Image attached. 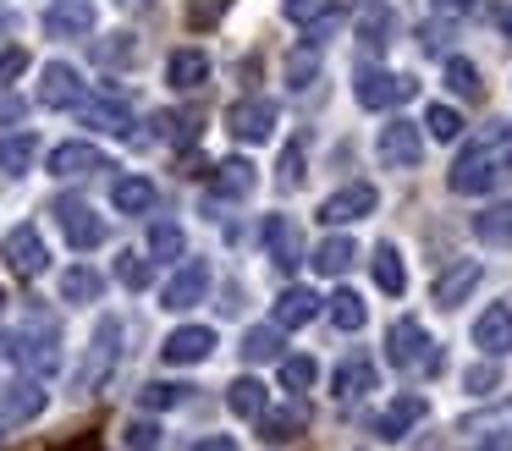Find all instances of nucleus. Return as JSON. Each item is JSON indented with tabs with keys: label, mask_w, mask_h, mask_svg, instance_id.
<instances>
[{
	"label": "nucleus",
	"mask_w": 512,
	"mask_h": 451,
	"mask_svg": "<svg viewBox=\"0 0 512 451\" xmlns=\"http://www.w3.org/2000/svg\"><path fill=\"white\" fill-rule=\"evenodd\" d=\"M507 171H512V127H490L457 154V165H452L446 182H452V193L479 198V193H490V187L507 182Z\"/></svg>",
	"instance_id": "obj_1"
},
{
	"label": "nucleus",
	"mask_w": 512,
	"mask_h": 451,
	"mask_svg": "<svg viewBox=\"0 0 512 451\" xmlns=\"http://www.w3.org/2000/svg\"><path fill=\"white\" fill-rule=\"evenodd\" d=\"M116 358H122V319L105 314L100 325H94L89 352H83V363H78V374H72V385H78V391H100V385L111 380Z\"/></svg>",
	"instance_id": "obj_2"
},
{
	"label": "nucleus",
	"mask_w": 512,
	"mask_h": 451,
	"mask_svg": "<svg viewBox=\"0 0 512 451\" xmlns=\"http://www.w3.org/2000/svg\"><path fill=\"white\" fill-rule=\"evenodd\" d=\"M353 94H358V105H364V110H391V105H402V99L419 94V83H413V77H402V72L358 66V72H353Z\"/></svg>",
	"instance_id": "obj_3"
},
{
	"label": "nucleus",
	"mask_w": 512,
	"mask_h": 451,
	"mask_svg": "<svg viewBox=\"0 0 512 451\" xmlns=\"http://www.w3.org/2000/svg\"><path fill=\"white\" fill-rule=\"evenodd\" d=\"M375 154H380V165L386 171H408V165H419L424 160V132H419V121H386L380 127V138H375Z\"/></svg>",
	"instance_id": "obj_4"
},
{
	"label": "nucleus",
	"mask_w": 512,
	"mask_h": 451,
	"mask_svg": "<svg viewBox=\"0 0 512 451\" xmlns=\"http://www.w3.org/2000/svg\"><path fill=\"white\" fill-rule=\"evenodd\" d=\"M375 204H380V193L369 182H347V187H336V193L320 204V220L325 226H353V220L375 215Z\"/></svg>",
	"instance_id": "obj_5"
},
{
	"label": "nucleus",
	"mask_w": 512,
	"mask_h": 451,
	"mask_svg": "<svg viewBox=\"0 0 512 451\" xmlns=\"http://www.w3.org/2000/svg\"><path fill=\"white\" fill-rule=\"evenodd\" d=\"M56 220H61V231H67V242L78 253H89V248H100V242H105V220L94 215L83 198H56Z\"/></svg>",
	"instance_id": "obj_6"
},
{
	"label": "nucleus",
	"mask_w": 512,
	"mask_h": 451,
	"mask_svg": "<svg viewBox=\"0 0 512 451\" xmlns=\"http://www.w3.org/2000/svg\"><path fill=\"white\" fill-rule=\"evenodd\" d=\"M386 358L397 363V369H419V363H435V341L424 336L419 319H397L386 336Z\"/></svg>",
	"instance_id": "obj_7"
},
{
	"label": "nucleus",
	"mask_w": 512,
	"mask_h": 451,
	"mask_svg": "<svg viewBox=\"0 0 512 451\" xmlns=\"http://www.w3.org/2000/svg\"><path fill=\"white\" fill-rule=\"evenodd\" d=\"M226 132H232L237 143H265L270 132H276V105H270V99H237V105L226 110Z\"/></svg>",
	"instance_id": "obj_8"
},
{
	"label": "nucleus",
	"mask_w": 512,
	"mask_h": 451,
	"mask_svg": "<svg viewBox=\"0 0 512 451\" xmlns=\"http://www.w3.org/2000/svg\"><path fill=\"white\" fill-rule=\"evenodd\" d=\"M204 292H210V264L204 259H188L177 275H171L166 286H160V308H171V314H182V308L204 303Z\"/></svg>",
	"instance_id": "obj_9"
},
{
	"label": "nucleus",
	"mask_w": 512,
	"mask_h": 451,
	"mask_svg": "<svg viewBox=\"0 0 512 451\" xmlns=\"http://www.w3.org/2000/svg\"><path fill=\"white\" fill-rule=\"evenodd\" d=\"M12 358H23L34 374H56L61 369V336H56V325H50V319H39L34 336L23 330V336L12 341Z\"/></svg>",
	"instance_id": "obj_10"
},
{
	"label": "nucleus",
	"mask_w": 512,
	"mask_h": 451,
	"mask_svg": "<svg viewBox=\"0 0 512 451\" xmlns=\"http://www.w3.org/2000/svg\"><path fill=\"white\" fill-rule=\"evenodd\" d=\"M39 105H50V110H72V105H83V77H78V66L50 61L45 72H39Z\"/></svg>",
	"instance_id": "obj_11"
},
{
	"label": "nucleus",
	"mask_w": 512,
	"mask_h": 451,
	"mask_svg": "<svg viewBox=\"0 0 512 451\" xmlns=\"http://www.w3.org/2000/svg\"><path fill=\"white\" fill-rule=\"evenodd\" d=\"M6 264H12L17 275H45L50 270V253H45V237H39L34 226H12L6 231Z\"/></svg>",
	"instance_id": "obj_12"
},
{
	"label": "nucleus",
	"mask_w": 512,
	"mask_h": 451,
	"mask_svg": "<svg viewBox=\"0 0 512 451\" xmlns=\"http://www.w3.org/2000/svg\"><path fill=\"white\" fill-rule=\"evenodd\" d=\"M215 352V330L210 325H182V330H171L166 341H160V358L166 363H204Z\"/></svg>",
	"instance_id": "obj_13"
},
{
	"label": "nucleus",
	"mask_w": 512,
	"mask_h": 451,
	"mask_svg": "<svg viewBox=\"0 0 512 451\" xmlns=\"http://www.w3.org/2000/svg\"><path fill=\"white\" fill-rule=\"evenodd\" d=\"M474 347L490 352V358H507L512 352V308L507 303H490L485 314L474 319Z\"/></svg>",
	"instance_id": "obj_14"
},
{
	"label": "nucleus",
	"mask_w": 512,
	"mask_h": 451,
	"mask_svg": "<svg viewBox=\"0 0 512 451\" xmlns=\"http://www.w3.org/2000/svg\"><path fill=\"white\" fill-rule=\"evenodd\" d=\"M463 435L474 440V446L512 451V402L490 407V413H474V418H463Z\"/></svg>",
	"instance_id": "obj_15"
},
{
	"label": "nucleus",
	"mask_w": 512,
	"mask_h": 451,
	"mask_svg": "<svg viewBox=\"0 0 512 451\" xmlns=\"http://www.w3.org/2000/svg\"><path fill=\"white\" fill-rule=\"evenodd\" d=\"M89 171H111V160H105L94 143L72 138V143H56V149H50V176H89Z\"/></svg>",
	"instance_id": "obj_16"
},
{
	"label": "nucleus",
	"mask_w": 512,
	"mask_h": 451,
	"mask_svg": "<svg viewBox=\"0 0 512 451\" xmlns=\"http://www.w3.org/2000/svg\"><path fill=\"white\" fill-rule=\"evenodd\" d=\"M45 33L50 39H83V33H94V6L89 0H56L45 11Z\"/></svg>",
	"instance_id": "obj_17"
},
{
	"label": "nucleus",
	"mask_w": 512,
	"mask_h": 451,
	"mask_svg": "<svg viewBox=\"0 0 512 451\" xmlns=\"http://www.w3.org/2000/svg\"><path fill=\"white\" fill-rule=\"evenodd\" d=\"M78 110H83V121H89V127L111 132V138H127V132H133V110H127L116 94H100V99L83 94V105H78Z\"/></svg>",
	"instance_id": "obj_18"
},
{
	"label": "nucleus",
	"mask_w": 512,
	"mask_h": 451,
	"mask_svg": "<svg viewBox=\"0 0 512 451\" xmlns=\"http://www.w3.org/2000/svg\"><path fill=\"white\" fill-rule=\"evenodd\" d=\"M166 83L177 88V94H199V88L210 83V55L204 50H177L166 61Z\"/></svg>",
	"instance_id": "obj_19"
},
{
	"label": "nucleus",
	"mask_w": 512,
	"mask_h": 451,
	"mask_svg": "<svg viewBox=\"0 0 512 451\" xmlns=\"http://www.w3.org/2000/svg\"><path fill=\"white\" fill-rule=\"evenodd\" d=\"M419 418H424V396H419V391H402L397 402H391L386 413L375 418V435H380V440H402L413 424H419Z\"/></svg>",
	"instance_id": "obj_20"
},
{
	"label": "nucleus",
	"mask_w": 512,
	"mask_h": 451,
	"mask_svg": "<svg viewBox=\"0 0 512 451\" xmlns=\"http://www.w3.org/2000/svg\"><path fill=\"white\" fill-rule=\"evenodd\" d=\"M45 413V391L39 380H12L6 385V402H0V424H28V418Z\"/></svg>",
	"instance_id": "obj_21"
},
{
	"label": "nucleus",
	"mask_w": 512,
	"mask_h": 451,
	"mask_svg": "<svg viewBox=\"0 0 512 451\" xmlns=\"http://www.w3.org/2000/svg\"><path fill=\"white\" fill-rule=\"evenodd\" d=\"M259 424V435L270 440V446H281V440H292V435H303V429H309V402H292V407H276V413H259L254 418Z\"/></svg>",
	"instance_id": "obj_22"
},
{
	"label": "nucleus",
	"mask_w": 512,
	"mask_h": 451,
	"mask_svg": "<svg viewBox=\"0 0 512 451\" xmlns=\"http://www.w3.org/2000/svg\"><path fill=\"white\" fill-rule=\"evenodd\" d=\"M320 303H325V297L309 292V286H287V292L276 297V325L281 330H303L314 314H320Z\"/></svg>",
	"instance_id": "obj_23"
},
{
	"label": "nucleus",
	"mask_w": 512,
	"mask_h": 451,
	"mask_svg": "<svg viewBox=\"0 0 512 451\" xmlns=\"http://www.w3.org/2000/svg\"><path fill=\"white\" fill-rule=\"evenodd\" d=\"M265 248H270V259H276L281 270H292V264L303 259V237H298V226H292L287 215H265Z\"/></svg>",
	"instance_id": "obj_24"
},
{
	"label": "nucleus",
	"mask_w": 512,
	"mask_h": 451,
	"mask_svg": "<svg viewBox=\"0 0 512 451\" xmlns=\"http://www.w3.org/2000/svg\"><path fill=\"white\" fill-rule=\"evenodd\" d=\"M479 275H485V270H479V264L474 259H457L452 264V270H446L441 275V281H435V303H441V308H457V303H463V297L468 292H474V286H479Z\"/></svg>",
	"instance_id": "obj_25"
},
{
	"label": "nucleus",
	"mask_w": 512,
	"mask_h": 451,
	"mask_svg": "<svg viewBox=\"0 0 512 451\" xmlns=\"http://www.w3.org/2000/svg\"><path fill=\"white\" fill-rule=\"evenodd\" d=\"M331 385H336V396H364V391H375V358H364V352L342 358V363L331 369Z\"/></svg>",
	"instance_id": "obj_26"
},
{
	"label": "nucleus",
	"mask_w": 512,
	"mask_h": 451,
	"mask_svg": "<svg viewBox=\"0 0 512 451\" xmlns=\"http://www.w3.org/2000/svg\"><path fill=\"white\" fill-rule=\"evenodd\" d=\"M111 204H116V215H149L155 209V182L149 176H116Z\"/></svg>",
	"instance_id": "obj_27"
},
{
	"label": "nucleus",
	"mask_w": 512,
	"mask_h": 451,
	"mask_svg": "<svg viewBox=\"0 0 512 451\" xmlns=\"http://www.w3.org/2000/svg\"><path fill=\"white\" fill-rule=\"evenodd\" d=\"M100 292H105L100 270H89V264L61 270V297H67V303H100Z\"/></svg>",
	"instance_id": "obj_28"
},
{
	"label": "nucleus",
	"mask_w": 512,
	"mask_h": 451,
	"mask_svg": "<svg viewBox=\"0 0 512 451\" xmlns=\"http://www.w3.org/2000/svg\"><path fill=\"white\" fill-rule=\"evenodd\" d=\"M474 237L490 248H512V204H490L485 215H474Z\"/></svg>",
	"instance_id": "obj_29"
},
{
	"label": "nucleus",
	"mask_w": 512,
	"mask_h": 451,
	"mask_svg": "<svg viewBox=\"0 0 512 451\" xmlns=\"http://www.w3.org/2000/svg\"><path fill=\"white\" fill-rule=\"evenodd\" d=\"M210 187H215L221 198H248V193H254V165H248V160H226V165H215Z\"/></svg>",
	"instance_id": "obj_30"
},
{
	"label": "nucleus",
	"mask_w": 512,
	"mask_h": 451,
	"mask_svg": "<svg viewBox=\"0 0 512 451\" xmlns=\"http://www.w3.org/2000/svg\"><path fill=\"white\" fill-rule=\"evenodd\" d=\"M226 407H232L237 418H259L270 407V396H265V385H259V380H248V374H243V380L226 385Z\"/></svg>",
	"instance_id": "obj_31"
},
{
	"label": "nucleus",
	"mask_w": 512,
	"mask_h": 451,
	"mask_svg": "<svg viewBox=\"0 0 512 451\" xmlns=\"http://www.w3.org/2000/svg\"><path fill=\"white\" fill-rule=\"evenodd\" d=\"M39 154V138L34 132H12V138H0V171L6 176H23Z\"/></svg>",
	"instance_id": "obj_32"
},
{
	"label": "nucleus",
	"mask_w": 512,
	"mask_h": 451,
	"mask_svg": "<svg viewBox=\"0 0 512 451\" xmlns=\"http://www.w3.org/2000/svg\"><path fill=\"white\" fill-rule=\"evenodd\" d=\"M369 270H375V286H380V292H391V297H397L402 286H408V270H402V253L391 248V242H380V248H375V264H369Z\"/></svg>",
	"instance_id": "obj_33"
},
{
	"label": "nucleus",
	"mask_w": 512,
	"mask_h": 451,
	"mask_svg": "<svg viewBox=\"0 0 512 451\" xmlns=\"http://www.w3.org/2000/svg\"><path fill=\"white\" fill-rule=\"evenodd\" d=\"M281 347H287V341H281V325H254L243 336V358L248 363H276Z\"/></svg>",
	"instance_id": "obj_34"
},
{
	"label": "nucleus",
	"mask_w": 512,
	"mask_h": 451,
	"mask_svg": "<svg viewBox=\"0 0 512 451\" xmlns=\"http://www.w3.org/2000/svg\"><path fill=\"white\" fill-rule=\"evenodd\" d=\"M353 259H358L353 237H325L320 248H314V270H320V275H342Z\"/></svg>",
	"instance_id": "obj_35"
},
{
	"label": "nucleus",
	"mask_w": 512,
	"mask_h": 451,
	"mask_svg": "<svg viewBox=\"0 0 512 451\" xmlns=\"http://www.w3.org/2000/svg\"><path fill=\"white\" fill-rule=\"evenodd\" d=\"M446 88L457 99H479V66L463 61V55H446Z\"/></svg>",
	"instance_id": "obj_36"
},
{
	"label": "nucleus",
	"mask_w": 512,
	"mask_h": 451,
	"mask_svg": "<svg viewBox=\"0 0 512 451\" xmlns=\"http://www.w3.org/2000/svg\"><path fill=\"white\" fill-rule=\"evenodd\" d=\"M188 402V385H171V380H155L138 391V407H149V413H166V407H182Z\"/></svg>",
	"instance_id": "obj_37"
},
{
	"label": "nucleus",
	"mask_w": 512,
	"mask_h": 451,
	"mask_svg": "<svg viewBox=\"0 0 512 451\" xmlns=\"http://www.w3.org/2000/svg\"><path fill=\"white\" fill-rule=\"evenodd\" d=\"M331 319H336V330H364V319H369L364 297H358V292H336L331 297Z\"/></svg>",
	"instance_id": "obj_38"
},
{
	"label": "nucleus",
	"mask_w": 512,
	"mask_h": 451,
	"mask_svg": "<svg viewBox=\"0 0 512 451\" xmlns=\"http://www.w3.org/2000/svg\"><path fill=\"white\" fill-rule=\"evenodd\" d=\"M116 281H122L127 292H144V286L155 281V270H149L144 253H116Z\"/></svg>",
	"instance_id": "obj_39"
},
{
	"label": "nucleus",
	"mask_w": 512,
	"mask_h": 451,
	"mask_svg": "<svg viewBox=\"0 0 512 451\" xmlns=\"http://www.w3.org/2000/svg\"><path fill=\"white\" fill-rule=\"evenodd\" d=\"M281 11H287L298 28H314L320 17H336L342 6H336V0H281Z\"/></svg>",
	"instance_id": "obj_40"
},
{
	"label": "nucleus",
	"mask_w": 512,
	"mask_h": 451,
	"mask_svg": "<svg viewBox=\"0 0 512 451\" xmlns=\"http://www.w3.org/2000/svg\"><path fill=\"white\" fill-rule=\"evenodd\" d=\"M182 248H188V242H182V231L171 226V220L149 226V253H155V259H182Z\"/></svg>",
	"instance_id": "obj_41"
},
{
	"label": "nucleus",
	"mask_w": 512,
	"mask_h": 451,
	"mask_svg": "<svg viewBox=\"0 0 512 451\" xmlns=\"http://www.w3.org/2000/svg\"><path fill=\"white\" fill-rule=\"evenodd\" d=\"M424 127H430V138L452 143L457 132H463V116H457L452 105H430V110H424Z\"/></svg>",
	"instance_id": "obj_42"
},
{
	"label": "nucleus",
	"mask_w": 512,
	"mask_h": 451,
	"mask_svg": "<svg viewBox=\"0 0 512 451\" xmlns=\"http://www.w3.org/2000/svg\"><path fill=\"white\" fill-rule=\"evenodd\" d=\"M314 358H281V385H287V391H309L314 385Z\"/></svg>",
	"instance_id": "obj_43"
},
{
	"label": "nucleus",
	"mask_w": 512,
	"mask_h": 451,
	"mask_svg": "<svg viewBox=\"0 0 512 451\" xmlns=\"http://www.w3.org/2000/svg\"><path fill=\"white\" fill-rule=\"evenodd\" d=\"M94 55H100L105 66H127V61L138 55V44H133V33H116V44L100 39V44H94Z\"/></svg>",
	"instance_id": "obj_44"
},
{
	"label": "nucleus",
	"mask_w": 512,
	"mask_h": 451,
	"mask_svg": "<svg viewBox=\"0 0 512 451\" xmlns=\"http://www.w3.org/2000/svg\"><path fill=\"white\" fill-rule=\"evenodd\" d=\"M232 0H188V28H215Z\"/></svg>",
	"instance_id": "obj_45"
},
{
	"label": "nucleus",
	"mask_w": 512,
	"mask_h": 451,
	"mask_svg": "<svg viewBox=\"0 0 512 451\" xmlns=\"http://www.w3.org/2000/svg\"><path fill=\"white\" fill-rule=\"evenodd\" d=\"M155 127H160V138H171V143H193V121L177 116V110H160Z\"/></svg>",
	"instance_id": "obj_46"
},
{
	"label": "nucleus",
	"mask_w": 512,
	"mask_h": 451,
	"mask_svg": "<svg viewBox=\"0 0 512 451\" xmlns=\"http://www.w3.org/2000/svg\"><path fill=\"white\" fill-rule=\"evenodd\" d=\"M160 446V429L149 424V418H138V424H127V451H155Z\"/></svg>",
	"instance_id": "obj_47"
},
{
	"label": "nucleus",
	"mask_w": 512,
	"mask_h": 451,
	"mask_svg": "<svg viewBox=\"0 0 512 451\" xmlns=\"http://www.w3.org/2000/svg\"><path fill=\"white\" fill-rule=\"evenodd\" d=\"M23 72H28V50H17V44H12V50H0V88L17 83Z\"/></svg>",
	"instance_id": "obj_48"
},
{
	"label": "nucleus",
	"mask_w": 512,
	"mask_h": 451,
	"mask_svg": "<svg viewBox=\"0 0 512 451\" xmlns=\"http://www.w3.org/2000/svg\"><path fill=\"white\" fill-rule=\"evenodd\" d=\"M287 77H292V88H309V77H314V44H309V50H298V55L287 61Z\"/></svg>",
	"instance_id": "obj_49"
},
{
	"label": "nucleus",
	"mask_w": 512,
	"mask_h": 451,
	"mask_svg": "<svg viewBox=\"0 0 512 451\" xmlns=\"http://www.w3.org/2000/svg\"><path fill=\"white\" fill-rule=\"evenodd\" d=\"M303 182V149H287L281 154V187H298Z\"/></svg>",
	"instance_id": "obj_50"
},
{
	"label": "nucleus",
	"mask_w": 512,
	"mask_h": 451,
	"mask_svg": "<svg viewBox=\"0 0 512 451\" xmlns=\"http://www.w3.org/2000/svg\"><path fill=\"white\" fill-rule=\"evenodd\" d=\"M463 385H468V391H490V385H496V363H474Z\"/></svg>",
	"instance_id": "obj_51"
},
{
	"label": "nucleus",
	"mask_w": 512,
	"mask_h": 451,
	"mask_svg": "<svg viewBox=\"0 0 512 451\" xmlns=\"http://www.w3.org/2000/svg\"><path fill=\"white\" fill-rule=\"evenodd\" d=\"M479 0H435V11H441V17H463V11H474Z\"/></svg>",
	"instance_id": "obj_52"
},
{
	"label": "nucleus",
	"mask_w": 512,
	"mask_h": 451,
	"mask_svg": "<svg viewBox=\"0 0 512 451\" xmlns=\"http://www.w3.org/2000/svg\"><path fill=\"white\" fill-rule=\"evenodd\" d=\"M193 451H237V440H232V435H204Z\"/></svg>",
	"instance_id": "obj_53"
},
{
	"label": "nucleus",
	"mask_w": 512,
	"mask_h": 451,
	"mask_svg": "<svg viewBox=\"0 0 512 451\" xmlns=\"http://www.w3.org/2000/svg\"><path fill=\"white\" fill-rule=\"evenodd\" d=\"M17 116H23V99H6V88H0V121H17Z\"/></svg>",
	"instance_id": "obj_54"
},
{
	"label": "nucleus",
	"mask_w": 512,
	"mask_h": 451,
	"mask_svg": "<svg viewBox=\"0 0 512 451\" xmlns=\"http://www.w3.org/2000/svg\"><path fill=\"white\" fill-rule=\"evenodd\" d=\"M6 358H12V341H0V369H6Z\"/></svg>",
	"instance_id": "obj_55"
},
{
	"label": "nucleus",
	"mask_w": 512,
	"mask_h": 451,
	"mask_svg": "<svg viewBox=\"0 0 512 451\" xmlns=\"http://www.w3.org/2000/svg\"><path fill=\"white\" fill-rule=\"evenodd\" d=\"M501 33H507V39H512V6H507V17H501Z\"/></svg>",
	"instance_id": "obj_56"
},
{
	"label": "nucleus",
	"mask_w": 512,
	"mask_h": 451,
	"mask_svg": "<svg viewBox=\"0 0 512 451\" xmlns=\"http://www.w3.org/2000/svg\"><path fill=\"white\" fill-rule=\"evenodd\" d=\"M116 6H149V0H116Z\"/></svg>",
	"instance_id": "obj_57"
},
{
	"label": "nucleus",
	"mask_w": 512,
	"mask_h": 451,
	"mask_svg": "<svg viewBox=\"0 0 512 451\" xmlns=\"http://www.w3.org/2000/svg\"><path fill=\"white\" fill-rule=\"evenodd\" d=\"M0 308H6V292H0Z\"/></svg>",
	"instance_id": "obj_58"
},
{
	"label": "nucleus",
	"mask_w": 512,
	"mask_h": 451,
	"mask_svg": "<svg viewBox=\"0 0 512 451\" xmlns=\"http://www.w3.org/2000/svg\"><path fill=\"white\" fill-rule=\"evenodd\" d=\"M0 429H6V424H0Z\"/></svg>",
	"instance_id": "obj_59"
}]
</instances>
